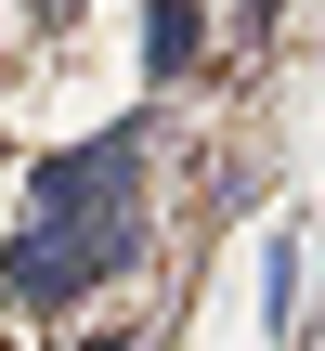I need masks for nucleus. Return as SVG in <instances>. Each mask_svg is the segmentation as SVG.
<instances>
[{"mask_svg": "<svg viewBox=\"0 0 325 351\" xmlns=\"http://www.w3.org/2000/svg\"><path fill=\"white\" fill-rule=\"evenodd\" d=\"M195 39H208V26H195V0H143V78H182V65H195Z\"/></svg>", "mask_w": 325, "mask_h": 351, "instance_id": "7ed1b4c3", "label": "nucleus"}, {"mask_svg": "<svg viewBox=\"0 0 325 351\" xmlns=\"http://www.w3.org/2000/svg\"><path fill=\"white\" fill-rule=\"evenodd\" d=\"M261 326L274 339L300 326V234H274V261H261Z\"/></svg>", "mask_w": 325, "mask_h": 351, "instance_id": "20e7f679", "label": "nucleus"}, {"mask_svg": "<svg viewBox=\"0 0 325 351\" xmlns=\"http://www.w3.org/2000/svg\"><path fill=\"white\" fill-rule=\"evenodd\" d=\"M130 182H143V117H117V130L39 156V169H26V208H130Z\"/></svg>", "mask_w": 325, "mask_h": 351, "instance_id": "f03ea898", "label": "nucleus"}, {"mask_svg": "<svg viewBox=\"0 0 325 351\" xmlns=\"http://www.w3.org/2000/svg\"><path fill=\"white\" fill-rule=\"evenodd\" d=\"M130 247H143L130 208H26L13 247H0V300H13V313H65V300H91L104 274H130Z\"/></svg>", "mask_w": 325, "mask_h": 351, "instance_id": "f257e3e1", "label": "nucleus"}]
</instances>
